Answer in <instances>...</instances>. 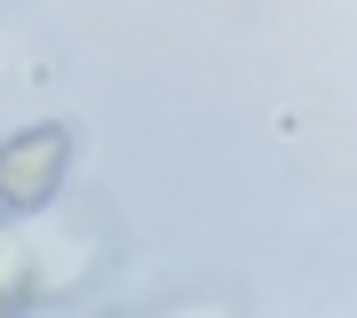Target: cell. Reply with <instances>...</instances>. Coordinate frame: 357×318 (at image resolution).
<instances>
[{"mask_svg":"<svg viewBox=\"0 0 357 318\" xmlns=\"http://www.w3.org/2000/svg\"><path fill=\"white\" fill-rule=\"evenodd\" d=\"M72 175V127L64 120H40V127H16L0 143V207L8 215H40V207L64 191Z\"/></svg>","mask_w":357,"mask_h":318,"instance_id":"obj_1","label":"cell"},{"mask_svg":"<svg viewBox=\"0 0 357 318\" xmlns=\"http://www.w3.org/2000/svg\"><path fill=\"white\" fill-rule=\"evenodd\" d=\"M0 318H24V287H0Z\"/></svg>","mask_w":357,"mask_h":318,"instance_id":"obj_2","label":"cell"}]
</instances>
